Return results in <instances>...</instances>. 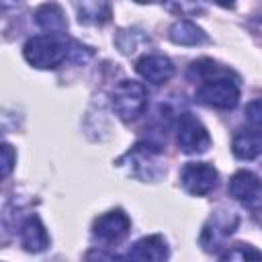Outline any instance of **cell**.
I'll list each match as a JSON object with an SVG mask.
<instances>
[{
	"instance_id": "6da1fadb",
	"label": "cell",
	"mask_w": 262,
	"mask_h": 262,
	"mask_svg": "<svg viewBox=\"0 0 262 262\" xmlns=\"http://www.w3.org/2000/svg\"><path fill=\"white\" fill-rule=\"evenodd\" d=\"M25 59L39 70H55L70 55V45L61 35H35L23 47Z\"/></svg>"
},
{
	"instance_id": "7a4b0ae2",
	"label": "cell",
	"mask_w": 262,
	"mask_h": 262,
	"mask_svg": "<svg viewBox=\"0 0 262 262\" xmlns=\"http://www.w3.org/2000/svg\"><path fill=\"white\" fill-rule=\"evenodd\" d=\"M229 76L231 72L223 68L219 74L203 80L196 88V98L213 108H221V111L233 108L239 102V86Z\"/></svg>"
},
{
	"instance_id": "3957f363",
	"label": "cell",
	"mask_w": 262,
	"mask_h": 262,
	"mask_svg": "<svg viewBox=\"0 0 262 262\" xmlns=\"http://www.w3.org/2000/svg\"><path fill=\"white\" fill-rule=\"evenodd\" d=\"M147 88L135 80H121L111 92V106L123 121H133L147 106Z\"/></svg>"
},
{
	"instance_id": "277c9868",
	"label": "cell",
	"mask_w": 262,
	"mask_h": 262,
	"mask_svg": "<svg viewBox=\"0 0 262 262\" xmlns=\"http://www.w3.org/2000/svg\"><path fill=\"white\" fill-rule=\"evenodd\" d=\"M176 141L184 154H205L211 147V135L205 125L190 113H182L176 121Z\"/></svg>"
},
{
	"instance_id": "5b68a950",
	"label": "cell",
	"mask_w": 262,
	"mask_h": 262,
	"mask_svg": "<svg viewBox=\"0 0 262 262\" xmlns=\"http://www.w3.org/2000/svg\"><path fill=\"white\" fill-rule=\"evenodd\" d=\"M131 229V219L123 209H113L102 213L92 223V235L102 244H119L127 237Z\"/></svg>"
},
{
	"instance_id": "8992f818",
	"label": "cell",
	"mask_w": 262,
	"mask_h": 262,
	"mask_svg": "<svg viewBox=\"0 0 262 262\" xmlns=\"http://www.w3.org/2000/svg\"><path fill=\"white\" fill-rule=\"evenodd\" d=\"M219 174L207 162H188L180 172V182L186 192L194 196H205L217 186Z\"/></svg>"
},
{
	"instance_id": "52a82bcc",
	"label": "cell",
	"mask_w": 262,
	"mask_h": 262,
	"mask_svg": "<svg viewBox=\"0 0 262 262\" xmlns=\"http://www.w3.org/2000/svg\"><path fill=\"white\" fill-rule=\"evenodd\" d=\"M137 74L151 84H166L174 76V63L162 53H145L135 61Z\"/></svg>"
},
{
	"instance_id": "ba28073f",
	"label": "cell",
	"mask_w": 262,
	"mask_h": 262,
	"mask_svg": "<svg viewBox=\"0 0 262 262\" xmlns=\"http://www.w3.org/2000/svg\"><path fill=\"white\" fill-rule=\"evenodd\" d=\"M237 225V217L233 211H225V215H213L207 225L203 227V235H201V244L207 250H215L219 248L227 235H231L233 227Z\"/></svg>"
},
{
	"instance_id": "9c48e42d",
	"label": "cell",
	"mask_w": 262,
	"mask_h": 262,
	"mask_svg": "<svg viewBox=\"0 0 262 262\" xmlns=\"http://www.w3.org/2000/svg\"><path fill=\"white\" fill-rule=\"evenodd\" d=\"M229 194L242 203H254L262 192V180L250 170H237L227 184Z\"/></svg>"
},
{
	"instance_id": "30bf717a",
	"label": "cell",
	"mask_w": 262,
	"mask_h": 262,
	"mask_svg": "<svg viewBox=\"0 0 262 262\" xmlns=\"http://www.w3.org/2000/svg\"><path fill=\"white\" fill-rule=\"evenodd\" d=\"M231 151L239 160H254L262 154V129L242 127L233 133Z\"/></svg>"
},
{
	"instance_id": "8fae6325",
	"label": "cell",
	"mask_w": 262,
	"mask_h": 262,
	"mask_svg": "<svg viewBox=\"0 0 262 262\" xmlns=\"http://www.w3.org/2000/svg\"><path fill=\"white\" fill-rule=\"evenodd\" d=\"M18 237H20V246L27 252H43L49 246V233L37 215H31L23 221Z\"/></svg>"
},
{
	"instance_id": "7c38bea8",
	"label": "cell",
	"mask_w": 262,
	"mask_h": 262,
	"mask_svg": "<svg viewBox=\"0 0 262 262\" xmlns=\"http://www.w3.org/2000/svg\"><path fill=\"white\" fill-rule=\"evenodd\" d=\"M131 260H166L168 258V244L162 235H145L137 239L131 250L127 252Z\"/></svg>"
},
{
	"instance_id": "4fadbf2b",
	"label": "cell",
	"mask_w": 262,
	"mask_h": 262,
	"mask_svg": "<svg viewBox=\"0 0 262 262\" xmlns=\"http://www.w3.org/2000/svg\"><path fill=\"white\" fill-rule=\"evenodd\" d=\"M35 23L51 33V35H63L68 29V20L63 14V8L57 2H45L35 10Z\"/></svg>"
},
{
	"instance_id": "5bb4252c",
	"label": "cell",
	"mask_w": 262,
	"mask_h": 262,
	"mask_svg": "<svg viewBox=\"0 0 262 262\" xmlns=\"http://www.w3.org/2000/svg\"><path fill=\"white\" fill-rule=\"evenodd\" d=\"M170 39L178 45H201L209 41L207 33L201 27H196L192 20H176L170 27Z\"/></svg>"
},
{
	"instance_id": "9a60e30c",
	"label": "cell",
	"mask_w": 262,
	"mask_h": 262,
	"mask_svg": "<svg viewBox=\"0 0 262 262\" xmlns=\"http://www.w3.org/2000/svg\"><path fill=\"white\" fill-rule=\"evenodd\" d=\"M78 18L84 25H102L111 18L108 0H78Z\"/></svg>"
},
{
	"instance_id": "2e32d148",
	"label": "cell",
	"mask_w": 262,
	"mask_h": 262,
	"mask_svg": "<svg viewBox=\"0 0 262 262\" xmlns=\"http://www.w3.org/2000/svg\"><path fill=\"white\" fill-rule=\"evenodd\" d=\"M221 258L223 260H260L262 258V252L254 250L248 244H237L231 250H227L225 254H221Z\"/></svg>"
},
{
	"instance_id": "e0dca14e",
	"label": "cell",
	"mask_w": 262,
	"mask_h": 262,
	"mask_svg": "<svg viewBox=\"0 0 262 262\" xmlns=\"http://www.w3.org/2000/svg\"><path fill=\"white\" fill-rule=\"evenodd\" d=\"M166 2V6L178 14H194L201 10L203 0H162Z\"/></svg>"
},
{
	"instance_id": "ac0fdd59",
	"label": "cell",
	"mask_w": 262,
	"mask_h": 262,
	"mask_svg": "<svg viewBox=\"0 0 262 262\" xmlns=\"http://www.w3.org/2000/svg\"><path fill=\"white\" fill-rule=\"evenodd\" d=\"M246 119L252 125L262 127V98H254L252 102H248V106H246Z\"/></svg>"
},
{
	"instance_id": "d6986e66",
	"label": "cell",
	"mask_w": 262,
	"mask_h": 262,
	"mask_svg": "<svg viewBox=\"0 0 262 262\" xmlns=\"http://www.w3.org/2000/svg\"><path fill=\"white\" fill-rule=\"evenodd\" d=\"M14 158H16V154H14L12 145L10 143H4L2 145V176L4 178L10 174V170L14 166Z\"/></svg>"
},
{
	"instance_id": "ffe728a7",
	"label": "cell",
	"mask_w": 262,
	"mask_h": 262,
	"mask_svg": "<svg viewBox=\"0 0 262 262\" xmlns=\"http://www.w3.org/2000/svg\"><path fill=\"white\" fill-rule=\"evenodd\" d=\"M250 27H252V31H254V33L262 35V14H260V16H256V18H252Z\"/></svg>"
},
{
	"instance_id": "44dd1931",
	"label": "cell",
	"mask_w": 262,
	"mask_h": 262,
	"mask_svg": "<svg viewBox=\"0 0 262 262\" xmlns=\"http://www.w3.org/2000/svg\"><path fill=\"white\" fill-rule=\"evenodd\" d=\"M213 2L223 6V8H233V4H235V0H213Z\"/></svg>"
},
{
	"instance_id": "7402d4cb",
	"label": "cell",
	"mask_w": 262,
	"mask_h": 262,
	"mask_svg": "<svg viewBox=\"0 0 262 262\" xmlns=\"http://www.w3.org/2000/svg\"><path fill=\"white\" fill-rule=\"evenodd\" d=\"M135 2H139V4H149V2H158V0H135Z\"/></svg>"
}]
</instances>
